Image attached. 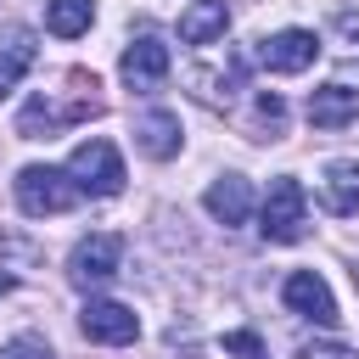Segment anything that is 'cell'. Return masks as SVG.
Returning <instances> with one entry per match:
<instances>
[{"instance_id":"obj_8","label":"cell","mask_w":359,"mask_h":359,"mask_svg":"<svg viewBox=\"0 0 359 359\" xmlns=\"http://www.w3.org/2000/svg\"><path fill=\"white\" fill-rule=\"evenodd\" d=\"M269 73H303L314 56H320V39L309 34V28H280V34H269V39H258V50H252Z\"/></svg>"},{"instance_id":"obj_4","label":"cell","mask_w":359,"mask_h":359,"mask_svg":"<svg viewBox=\"0 0 359 359\" xmlns=\"http://www.w3.org/2000/svg\"><path fill=\"white\" fill-rule=\"evenodd\" d=\"M264 224V241H275V247H292V241H303V230H309V196H303V185L292 180V174H280L275 185H269V196H264V213H258Z\"/></svg>"},{"instance_id":"obj_18","label":"cell","mask_w":359,"mask_h":359,"mask_svg":"<svg viewBox=\"0 0 359 359\" xmlns=\"http://www.w3.org/2000/svg\"><path fill=\"white\" fill-rule=\"evenodd\" d=\"M0 359H56V353H50V342H45L39 331H17V337L0 348Z\"/></svg>"},{"instance_id":"obj_14","label":"cell","mask_w":359,"mask_h":359,"mask_svg":"<svg viewBox=\"0 0 359 359\" xmlns=\"http://www.w3.org/2000/svg\"><path fill=\"white\" fill-rule=\"evenodd\" d=\"M320 196H325V208L331 213H359V163L353 157H337V163H325V180H320Z\"/></svg>"},{"instance_id":"obj_17","label":"cell","mask_w":359,"mask_h":359,"mask_svg":"<svg viewBox=\"0 0 359 359\" xmlns=\"http://www.w3.org/2000/svg\"><path fill=\"white\" fill-rule=\"evenodd\" d=\"M191 90H196V101H208V107H230V101H236V90H241V67H230V73L191 67Z\"/></svg>"},{"instance_id":"obj_9","label":"cell","mask_w":359,"mask_h":359,"mask_svg":"<svg viewBox=\"0 0 359 359\" xmlns=\"http://www.w3.org/2000/svg\"><path fill=\"white\" fill-rule=\"evenodd\" d=\"M280 297H286L292 314H303V320H314V325H337V297H331V286H325L314 269H292L286 286H280Z\"/></svg>"},{"instance_id":"obj_5","label":"cell","mask_w":359,"mask_h":359,"mask_svg":"<svg viewBox=\"0 0 359 359\" xmlns=\"http://www.w3.org/2000/svg\"><path fill=\"white\" fill-rule=\"evenodd\" d=\"M118 264H123V236L90 230V236H79V247L67 252V280H73L79 292H95V286H107V280L118 275Z\"/></svg>"},{"instance_id":"obj_2","label":"cell","mask_w":359,"mask_h":359,"mask_svg":"<svg viewBox=\"0 0 359 359\" xmlns=\"http://www.w3.org/2000/svg\"><path fill=\"white\" fill-rule=\"evenodd\" d=\"M67 174H73V185H79V196H118L123 191V157H118V146L112 140H84V146H73V157H67Z\"/></svg>"},{"instance_id":"obj_20","label":"cell","mask_w":359,"mask_h":359,"mask_svg":"<svg viewBox=\"0 0 359 359\" xmlns=\"http://www.w3.org/2000/svg\"><path fill=\"white\" fill-rule=\"evenodd\" d=\"M258 123L269 129V140L280 135V123H286V101H280L275 90H258Z\"/></svg>"},{"instance_id":"obj_24","label":"cell","mask_w":359,"mask_h":359,"mask_svg":"<svg viewBox=\"0 0 359 359\" xmlns=\"http://www.w3.org/2000/svg\"><path fill=\"white\" fill-rule=\"evenodd\" d=\"M353 280H359V269H353Z\"/></svg>"},{"instance_id":"obj_16","label":"cell","mask_w":359,"mask_h":359,"mask_svg":"<svg viewBox=\"0 0 359 359\" xmlns=\"http://www.w3.org/2000/svg\"><path fill=\"white\" fill-rule=\"evenodd\" d=\"M34 56H39V45H34L22 28H11V34H6V45H0V95H11V90H17V79L34 67Z\"/></svg>"},{"instance_id":"obj_19","label":"cell","mask_w":359,"mask_h":359,"mask_svg":"<svg viewBox=\"0 0 359 359\" xmlns=\"http://www.w3.org/2000/svg\"><path fill=\"white\" fill-rule=\"evenodd\" d=\"M224 353L230 359H269V348H264L258 331H224Z\"/></svg>"},{"instance_id":"obj_12","label":"cell","mask_w":359,"mask_h":359,"mask_svg":"<svg viewBox=\"0 0 359 359\" xmlns=\"http://www.w3.org/2000/svg\"><path fill=\"white\" fill-rule=\"evenodd\" d=\"M135 140H140V151H146V157L168 163V157L180 151V118H174V112H163V107H151V112H140V118H135Z\"/></svg>"},{"instance_id":"obj_7","label":"cell","mask_w":359,"mask_h":359,"mask_svg":"<svg viewBox=\"0 0 359 359\" xmlns=\"http://www.w3.org/2000/svg\"><path fill=\"white\" fill-rule=\"evenodd\" d=\"M79 331H84L90 342L123 348V342H135V337H140V320H135V309H129V303H112V297H90V303H84V314H79Z\"/></svg>"},{"instance_id":"obj_10","label":"cell","mask_w":359,"mask_h":359,"mask_svg":"<svg viewBox=\"0 0 359 359\" xmlns=\"http://www.w3.org/2000/svg\"><path fill=\"white\" fill-rule=\"evenodd\" d=\"M202 208L230 230V224H247L252 219V185L241 180V174H219L208 191H202Z\"/></svg>"},{"instance_id":"obj_6","label":"cell","mask_w":359,"mask_h":359,"mask_svg":"<svg viewBox=\"0 0 359 359\" xmlns=\"http://www.w3.org/2000/svg\"><path fill=\"white\" fill-rule=\"evenodd\" d=\"M168 67H174V56H168V45H163L157 34H135V39L123 45V62H118V73H123V84H129L135 95H151V90L168 79Z\"/></svg>"},{"instance_id":"obj_3","label":"cell","mask_w":359,"mask_h":359,"mask_svg":"<svg viewBox=\"0 0 359 359\" xmlns=\"http://www.w3.org/2000/svg\"><path fill=\"white\" fill-rule=\"evenodd\" d=\"M73 196H79V185H73L67 168H50V163H28V168H17V208H22L28 219L67 213Z\"/></svg>"},{"instance_id":"obj_1","label":"cell","mask_w":359,"mask_h":359,"mask_svg":"<svg viewBox=\"0 0 359 359\" xmlns=\"http://www.w3.org/2000/svg\"><path fill=\"white\" fill-rule=\"evenodd\" d=\"M101 112V95H95V73L73 67V95H56V90H39L22 101L17 112V135L22 140H56L67 123H84Z\"/></svg>"},{"instance_id":"obj_21","label":"cell","mask_w":359,"mask_h":359,"mask_svg":"<svg viewBox=\"0 0 359 359\" xmlns=\"http://www.w3.org/2000/svg\"><path fill=\"white\" fill-rule=\"evenodd\" d=\"M297 359H359L348 342H297Z\"/></svg>"},{"instance_id":"obj_13","label":"cell","mask_w":359,"mask_h":359,"mask_svg":"<svg viewBox=\"0 0 359 359\" xmlns=\"http://www.w3.org/2000/svg\"><path fill=\"white\" fill-rule=\"evenodd\" d=\"M224 28H230V6L224 0H196V6L180 11V39L185 45H213Z\"/></svg>"},{"instance_id":"obj_23","label":"cell","mask_w":359,"mask_h":359,"mask_svg":"<svg viewBox=\"0 0 359 359\" xmlns=\"http://www.w3.org/2000/svg\"><path fill=\"white\" fill-rule=\"evenodd\" d=\"M11 286H17V275H6V269H0V297H6Z\"/></svg>"},{"instance_id":"obj_22","label":"cell","mask_w":359,"mask_h":359,"mask_svg":"<svg viewBox=\"0 0 359 359\" xmlns=\"http://www.w3.org/2000/svg\"><path fill=\"white\" fill-rule=\"evenodd\" d=\"M331 28L348 39V50H359V11H353V6H342V11L331 17Z\"/></svg>"},{"instance_id":"obj_15","label":"cell","mask_w":359,"mask_h":359,"mask_svg":"<svg viewBox=\"0 0 359 359\" xmlns=\"http://www.w3.org/2000/svg\"><path fill=\"white\" fill-rule=\"evenodd\" d=\"M95 22V0H45V28L56 39H79Z\"/></svg>"},{"instance_id":"obj_11","label":"cell","mask_w":359,"mask_h":359,"mask_svg":"<svg viewBox=\"0 0 359 359\" xmlns=\"http://www.w3.org/2000/svg\"><path fill=\"white\" fill-rule=\"evenodd\" d=\"M303 112H309L314 129H348L359 118V90L353 84H320V90H309Z\"/></svg>"}]
</instances>
